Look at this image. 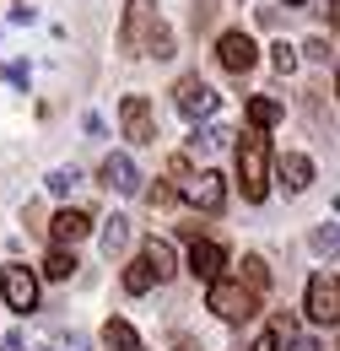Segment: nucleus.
<instances>
[{
  "mask_svg": "<svg viewBox=\"0 0 340 351\" xmlns=\"http://www.w3.org/2000/svg\"><path fill=\"white\" fill-rule=\"evenodd\" d=\"M238 184H243V200H254V206L270 195V141L259 130L238 141Z\"/></svg>",
  "mask_w": 340,
  "mask_h": 351,
  "instance_id": "obj_1",
  "label": "nucleus"
},
{
  "mask_svg": "<svg viewBox=\"0 0 340 351\" xmlns=\"http://www.w3.org/2000/svg\"><path fill=\"white\" fill-rule=\"evenodd\" d=\"M206 308H211L216 319H227V324H243V319H254L259 292L249 287V281H211V292H206Z\"/></svg>",
  "mask_w": 340,
  "mask_h": 351,
  "instance_id": "obj_2",
  "label": "nucleus"
},
{
  "mask_svg": "<svg viewBox=\"0 0 340 351\" xmlns=\"http://www.w3.org/2000/svg\"><path fill=\"white\" fill-rule=\"evenodd\" d=\"M173 103H178L184 119L200 125V119H211V114H216V87L206 82V76H184V82L173 87Z\"/></svg>",
  "mask_w": 340,
  "mask_h": 351,
  "instance_id": "obj_3",
  "label": "nucleus"
},
{
  "mask_svg": "<svg viewBox=\"0 0 340 351\" xmlns=\"http://www.w3.org/2000/svg\"><path fill=\"white\" fill-rule=\"evenodd\" d=\"M0 292H5V308L11 313H33L38 308V276L27 265H5L0 270Z\"/></svg>",
  "mask_w": 340,
  "mask_h": 351,
  "instance_id": "obj_4",
  "label": "nucleus"
},
{
  "mask_svg": "<svg viewBox=\"0 0 340 351\" xmlns=\"http://www.w3.org/2000/svg\"><path fill=\"white\" fill-rule=\"evenodd\" d=\"M157 27H162V22H151V0H130L125 5V27H119V49L146 54V38H151Z\"/></svg>",
  "mask_w": 340,
  "mask_h": 351,
  "instance_id": "obj_5",
  "label": "nucleus"
},
{
  "mask_svg": "<svg viewBox=\"0 0 340 351\" xmlns=\"http://www.w3.org/2000/svg\"><path fill=\"white\" fill-rule=\"evenodd\" d=\"M302 303H308V319H313V324H340V281L335 276H313Z\"/></svg>",
  "mask_w": 340,
  "mask_h": 351,
  "instance_id": "obj_6",
  "label": "nucleus"
},
{
  "mask_svg": "<svg viewBox=\"0 0 340 351\" xmlns=\"http://www.w3.org/2000/svg\"><path fill=\"white\" fill-rule=\"evenodd\" d=\"M184 195H189V206H200V211H221L227 206V184L216 168H200V173L184 184Z\"/></svg>",
  "mask_w": 340,
  "mask_h": 351,
  "instance_id": "obj_7",
  "label": "nucleus"
},
{
  "mask_svg": "<svg viewBox=\"0 0 340 351\" xmlns=\"http://www.w3.org/2000/svg\"><path fill=\"white\" fill-rule=\"evenodd\" d=\"M216 60L232 71V76H243V71H254V60H259V49L249 33H221V44H216Z\"/></svg>",
  "mask_w": 340,
  "mask_h": 351,
  "instance_id": "obj_8",
  "label": "nucleus"
},
{
  "mask_svg": "<svg viewBox=\"0 0 340 351\" xmlns=\"http://www.w3.org/2000/svg\"><path fill=\"white\" fill-rule=\"evenodd\" d=\"M86 232H92V217H86V211H76V206L54 211V221H49V238H54V249H76Z\"/></svg>",
  "mask_w": 340,
  "mask_h": 351,
  "instance_id": "obj_9",
  "label": "nucleus"
},
{
  "mask_svg": "<svg viewBox=\"0 0 340 351\" xmlns=\"http://www.w3.org/2000/svg\"><path fill=\"white\" fill-rule=\"evenodd\" d=\"M119 125H125V135L135 141V146L157 141V125H151V108H146V97H135V92H130L125 103H119Z\"/></svg>",
  "mask_w": 340,
  "mask_h": 351,
  "instance_id": "obj_10",
  "label": "nucleus"
},
{
  "mask_svg": "<svg viewBox=\"0 0 340 351\" xmlns=\"http://www.w3.org/2000/svg\"><path fill=\"white\" fill-rule=\"evenodd\" d=\"M97 173H103V184H108V189H119V195H141V168L130 162L125 152H108Z\"/></svg>",
  "mask_w": 340,
  "mask_h": 351,
  "instance_id": "obj_11",
  "label": "nucleus"
},
{
  "mask_svg": "<svg viewBox=\"0 0 340 351\" xmlns=\"http://www.w3.org/2000/svg\"><path fill=\"white\" fill-rule=\"evenodd\" d=\"M221 265H227V249L221 243H211V238H195L189 243V270L211 287V281H221Z\"/></svg>",
  "mask_w": 340,
  "mask_h": 351,
  "instance_id": "obj_12",
  "label": "nucleus"
},
{
  "mask_svg": "<svg viewBox=\"0 0 340 351\" xmlns=\"http://www.w3.org/2000/svg\"><path fill=\"white\" fill-rule=\"evenodd\" d=\"M97 243H103V254H108V260H114V254H125V249H130V217H119V211H114V217L103 221Z\"/></svg>",
  "mask_w": 340,
  "mask_h": 351,
  "instance_id": "obj_13",
  "label": "nucleus"
},
{
  "mask_svg": "<svg viewBox=\"0 0 340 351\" xmlns=\"http://www.w3.org/2000/svg\"><path fill=\"white\" fill-rule=\"evenodd\" d=\"M281 184H287V189H308V184H313V162H308L302 152H287V157H281Z\"/></svg>",
  "mask_w": 340,
  "mask_h": 351,
  "instance_id": "obj_14",
  "label": "nucleus"
},
{
  "mask_svg": "<svg viewBox=\"0 0 340 351\" xmlns=\"http://www.w3.org/2000/svg\"><path fill=\"white\" fill-rule=\"evenodd\" d=\"M308 249H313V254H324V260H340V221L313 227V232H308Z\"/></svg>",
  "mask_w": 340,
  "mask_h": 351,
  "instance_id": "obj_15",
  "label": "nucleus"
},
{
  "mask_svg": "<svg viewBox=\"0 0 340 351\" xmlns=\"http://www.w3.org/2000/svg\"><path fill=\"white\" fill-rule=\"evenodd\" d=\"M103 346L108 351H141V335L130 330L125 319H108V324H103Z\"/></svg>",
  "mask_w": 340,
  "mask_h": 351,
  "instance_id": "obj_16",
  "label": "nucleus"
},
{
  "mask_svg": "<svg viewBox=\"0 0 340 351\" xmlns=\"http://www.w3.org/2000/svg\"><path fill=\"white\" fill-rule=\"evenodd\" d=\"M151 281H162V276H157V265L146 260V254H141V260H130V270H125V292H135V298H141Z\"/></svg>",
  "mask_w": 340,
  "mask_h": 351,
  "instance_id": "obj_17",
  "label": "nucleus"
},
{
  "mask_svg": "<svg viewBox=\"0 0 340 351\" xmlns=\"http://www.w3.org/2000/svg\"><path fill=\"white\" fill-rule=\"evenodd\" d=\"M265 335H270V346H276V351H302L298 346V319H287V313H281V319H270V330H265Z\"/></svg>",
  "mask_w": 340,
  "mask_h": 351,
  "instance_id": "obj_18",
  "label": "nucleus"
},
{
  "mask_svg": "<svg viewBox=\"0 0 340 351\" xmlns=\"http://www.w3.org/2000/svg\"><path fill=\"white\" fill-rule=\"evenodd\" d=\"M227 125H195V135H189V146H195V152H221V146H227Z\"/></svg>",
  "mask_w": 340,
  "mask_h": 351,
  "instance_id": "obj_19",
  "label": "nucleus"
},
{
  "mask_svg": "<svg viewBox=\"0 0 340 351\" xmlns=\"http://www.w3.org/2000/svg\"><path fill=\"white\" fill-rule=\"evenodd\" d=\"M276 119H281V103L276 97H249V125L254 130H270Z\"/></svg>",
  "mask_w": 340,
  "mask_h": 351,
  "instance_id": "obj_20",
  "label": "nucleus"
},
{
  "mask_svg": "<svg viewBox=\"0 0 340 351\" xmlns=\"http://www.w3.org/2000/svg\"><path fill=\"white\" fill-rule=\"evenodd\" d=\"M146 260L157 265V276H162V281H168L173 270H178V260H173V243H168V238H151V243H146Z\"/></svg>",
  "mask_w": 340,
  "mask_h": 351,
  "instance_id": "obj_21",
  "label": "nucleus"
},
{
  "mask_svg": "<svg viewBox=\"0 0 340 351\" xmlns=\"http://www.w3.org/2000/svg\"><path fill=\"white\" fill-rule=\"evenodd\" d=\"M71 270H76V254H71V249H54V254L43 260V276H49V281H65Z\"/></svg>",
  "mask_w": 340,
  "mask_h": 351,
  "instance_id": "obj_22",
  "label": "nucleus"
},
{
  "mask_svg": "<svg viewBox=\"0 0 340 351\" xmlns=\"http://www.w3.org/2000/svg\"><path fill=\"white\" fill-rule=\"evenodd\" d=\"M243 281H249L254 292H265V287H270V270H265V260H259V254H243Z\"/></svg>",
  "mask_w": 340,
  "mask_h": 351,
  "instance_id": "obj_23",
  "label": "nucleus"
},
{
  "mask_svg": "<svg viewBox=\"0 0 340 351\" xmlns=\"http://www.w3.org/2000/svg\"><path fill=\"white\" fill-rule=\"evenodd\" d=\"M270 65H276L281 76H292V71H298V49H292V44H276V49H270Z\"/></svg>",
  "mask_w": 340,
  "mask_h": 351,
  "instance_id": "obj_24",
  "label": "nucleus"
},
{
  "mask_svg": "<svg viewBox=\"0 0 340 351\" xmlns=\"http://www.w3.org/2000/svg\"><path fill=\"white\" fill-rule=\"evenodd\" d=\"M76 184H82V173H76V168H54V173H49V189H54V195H71Z\"/></svg>",
  "mask_w": 340,
  "mask_h": 351,
  "instance_id": "obj_25",
  "label": "nucleus"
},
{
  "mask_svg": "<svg viewBox=\"0 0 340 351\" xmlns=\"http://www.w3.org/2000/svg\"><path fill=\"white\" fill-rule=\"evenodd\" d=\"M146 54H157V60H168V54H173V33H168V27H157V33L146 38Z\"/></svg>",
  "mask_w": 340,
  "mask_h": 351,
  "instance_id": "obj_26",
  "label": "nucleus"
},
{
  "mask_svg": "<svg viewBox=\"0 0 340 351\" xmlns=\"http://www.w3.org/2000/svg\"><path fill=\"white\" fill-rule=\"evenodd\" d=\"M5 82H11V87H27V82H33V71H27L22 60H11V65H5Z\"/></svg>",
  "mask_w": 340,
  "mask_h": 351,
  "instance_id": "obj_27",
  "label": "nucleus"
},
{
  "mask_svg": "<svg viewBox=\"0 0 340 351\" xmlns=\"http://www.w3.org/2000/svg\"><path fill=\"white\" fill-rule=\"evenodd\" d=\"M168 178H173V184H189L195 173H189V162H184V157H168Z\"/></svg>",
  "mask_w": 340,
  "mask_h": 351,
  "instance_id": "obj_28",
  "label": "nucleus"
},
{
  "mask_svg": "<svg viewBox=\"0 0 340 351\" xmlns=\"http://www.w3.org/2000/svg\"><path fill=\"white\" fill-rule=\"evenodd\" d=\"M302 49H308V60H330V44H324V38H308Z\"/></svg>",
  "mask_w": 340,
  "mask_h": 351,
  "instance_id": "obj_29",
  "label": "nucleus"
},
{
  "mask_svg": "<svg viewBox=\"0 0 340 351\" xmlns=\"http://www.w3.org/2000/svg\"><path fill=\"white\" fill-rule=\"evenodd\" d=\"M65 351H86V341H82V335H71V341H65Z\"/></svg>",
  "mask_w": 340,
  "mask_h": 351,
  "instance_id": "obj_30",
  "label": "nucleus"
},
{
  "mask_svg": "<svg viewBox=\"0 0 340 351\" xmlns=\"http://www.w3.org/2000/svg\"><path fill=\"white\" fill-rule=\"evenodd\" d=\"M249 351H276V346H270V335H259V341H254Z\"/></svg>",
  "mask_w": 340,
  "mask_h": 351,
  "instance_id": "obj_31",
  "label": "nucleus"
},
{
  "mask_svg": "<svg viewBox=\"0 0 340 351\" xmlns=\"http://www.w3.org/2000/svg\"><path fill=\"white\" fill-rule=\"evenodd\" d=\"M302 351H324V346H313V341H308V346H302Z\"/></svg>",
  "mask_w": 340,
  "mask_h": 351,
  "instance_id": "obj_32",
  "label": "nucleus"
},
{
  "mask_svg": "<svg viewBox=\"0 0 340 351\" xmlns=\"http://www.w3.org/2000/svg\"><path fill=\"white\" fill-rule=\"evenodd\" d=\"M335 97H340V71H335Z\"/></svg>",
  "mask_w": 340,
  "mask_h": 351,
  "instance_id": "obj_33",
  "label": "nucleus"
},
{
  "mask_svg": "<svg viewBox=\"0 0 340 351\" xmlns=\"http://www.w3.org/2000/svg\"><path fill=\"white\" fill-rule=\"evenodd\" d=\"M287 5H308V0H287Z\"/></svg>",
  "mask_w": 340,
  "mask_h": 351,
  "instance_id": "obj_34",
  "label": "nucleus"
},
{
  "mask_svg": "<svg viewBox=\"0 0 340 351\" xmlns=\"http://www.w3.org/2000/svg\"><path fill=\"white\" fill-rule=\"evenodd\" d=\"M27 351H38V346H27Z\"/></svg>",
  "mask_w": 340,
  "mask_h": 351,
  "instance_id": "obj_35",
  "label": "nucleus"
},
{
  "mask_svg": "<svg viewBox=\"0 0 340 351\" xmlns=\"http://www.w3.org/2000/svg\"><path fill=\"white\" fill-rule=\"evenodd\" d=\"M335 211H340V200H335Z\"/></svg>",
  "mask_w": 340,
  "mask_h": 351,
  "instance_id": "obj_36",
  "label": "nucleus"
}]
</instances>
